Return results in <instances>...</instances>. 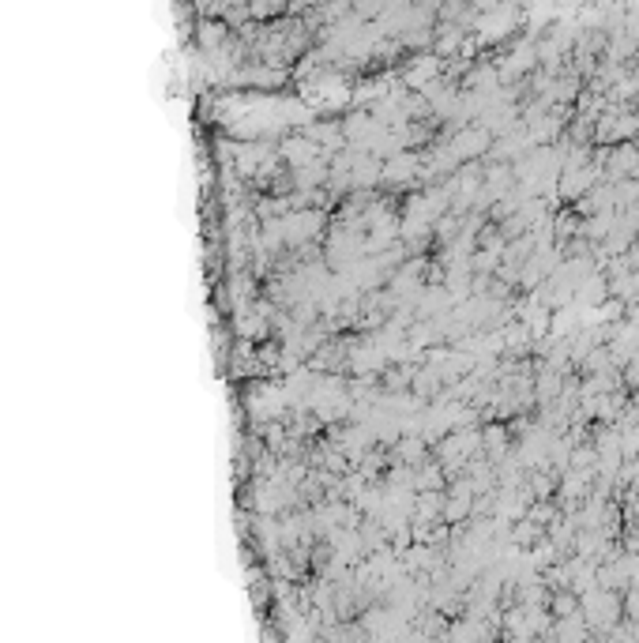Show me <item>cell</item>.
<instances>
[{
    "label": "cell",
    "instance_id": "obj_1",
    "mask_svg": "<svg viewBox=\"0 0 639 643\" xmlns=\"http://www.w3.org/2000/svg\"><path fill=\"white\" fill-rule=\"evenodd\" d=\"M493 143H497V136H493L482 121H467V125L455 128L444 147L455 155V162H482V158L493 151Z\"/></svg>",
    "mask_w": 639,
    "mask_h": 643
},
{
    "label": "cell",
    "instance_id": "obj_2",
    "mask_svg": "<svg viewBox=\"0 0 639 643\" xmlns=\"http://www.w3.org/2000/svg\"><path fill=\"white\" fill-rule=\"evenodd\" d=\"M546 610L553 621H568V617H583V595H579L572 583L564 587H549L546 595Z\"/></svg>",
    "mask_w": 639,
    "mask_h": 643
},
{
    "label": "cell",
    "instance_id": "obj_3",
    "mask_svg": "<svg viewBox=\"0 0 639 643\" xmlns=\"http://www.w3.org/2000/svg\"><path fill=\"white\" fill-rule=\"evenodd\" d=\"M542 538H546V527H542V523H534V519L527 516L508 519V542H512L515 553H527V549H534Z\"/></svg>",
    "mask_w": 639,
    "mask_h": 643
},
{
    "label": "cell",
    "instance_id": "obj_4",
    "mask_svg": "<svg viewBox=\"0 0 639 643\" xmlns=\"http://www.w3.org/2000/svg\"><path fill=\"white\" fill-rule=\"evenodd\" d=\"M282 158L294 170V166H309L316 158H324V151H320V143L312 140V136H290V140L282 143Z\"/></svg>",
    "mask_w": 639,
    "mask_h": 643
},
{
    "label": "cell",
    "instance_id": "obj_5",
    "mask_svg": "<svg viewBox=\"0 0 639 643\" xmlns=\"http://www.w3.org/2000/svg\"><path fill=\"white\" fill-rule=\"evenodd\" d=\"M621 621H628V625L639 621V583H628L621 591Z\"/></svg>",
    "mask_w": 639,
    "mask_h": 643
},
{
    "label": "cell",
    "instance_id": "obj_6",
    "mask_svg": "<svg viewBox=\"0 0 639 643\" xmlns=\"http://www.w3.org/2000/svg\"><path fill=\"white\" fill-rule=\"evenodd\" d=\"M624 264L632 267V271H639V237L628 245V252H624Z\"/></svg>",
    "mask_w": 639,
    "mask_h": 643
}]
</instances>
